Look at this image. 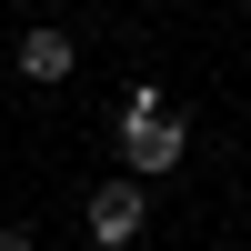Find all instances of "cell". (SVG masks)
<instances>
[{
    "mask_svg": "<svg viewBox=\"0 0 251 251\" xmlns=\"http://www.w3.org/2000/svg\"><path fill=\"white\" fill-rule=\"evenodd\" d=\"M80 231H91L100 251H131L141 241V181H100V191L80 201Z\"/></svg>",
    "mask_w": 251,
    "mask_h": 251,
    "instance_id": "6da1fadb",
    "label": "cell"
},
{
    "mask_svg": "<svg viewBox=\"0 0 251 251\" xmlns=\"http://www.w3.org/2000/svg\"><path fill=\"white\" fill-rule=\"evenodd\" d=\"M181 151H191V131H181V121H121V161H131L141 181H151V171H171Z\"/></svg>",
    "mask_w": 251,
    "mask_h": 251,
    "instance_id": "7a4b0ae2",
    "label": "cell"
},
{
    "mask_svg": "<svg viewBox=\"0 0 251 251\" xmlns=\"http://www.w3.org/2000/svg\"><path fill=\"white\" fill-rule=\"evenodd\" d=\"M20 71L50 91V80H71V30H20Z\"/></svg>",
    "mask_w": 251,
    "mask_h": 251,
    "instance_id": "3957f363",
    "label": "cell"
},
{
    "mask_svg": "<svg viewBox=\"0 0 251 251\" xmlns=\"http://www.w3.org/2000/svg\"><path fill=\"white\" fill-rule=\"evenodd\" d=\"M0 251H40V231H20V221H10V231H0Z\"/></svg>",
    "mask_w": 251,
    "mask_h": 251,
    "instance_id": "277c9868",
    "label": "cell"
}]
</instances>
